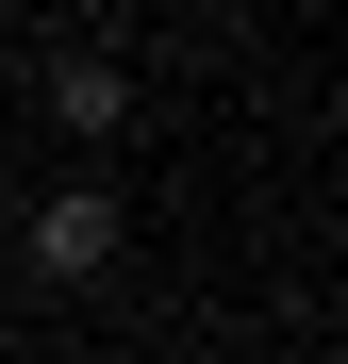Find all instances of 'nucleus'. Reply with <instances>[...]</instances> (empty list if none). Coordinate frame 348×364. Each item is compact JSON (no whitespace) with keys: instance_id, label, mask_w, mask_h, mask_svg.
I'll list each match as a JSON object with an SVG mask.
<instances>
[{"instance_id":"1","label":"nucleus","mask_w":348,"mask_h":364,"mask_svg":"<svg viewBox=\"0 0 348 364\" xmlns=\"http://www.w3.org/2000/svg\"><path fill=\"white\" fill-rule=\"evenodd\" d=\"M116 232H133V215H116V182H50V199L0 232V249H33L50 282H116Z\"/></svg>"},{"instance_id":"2","label":"nucleus","mask_w":348,"mask_h":364,"mask_svg":"<svg viewBox=\"0 0 348 364\" xmlns=\"http://www.w3.org/2000/svg\"><path fill=\"white\" fill-rule=\"evenodd\" d=\"M116 116H133V83H116V50H50V133H116Z\"/></svg>"}]
</instances>
